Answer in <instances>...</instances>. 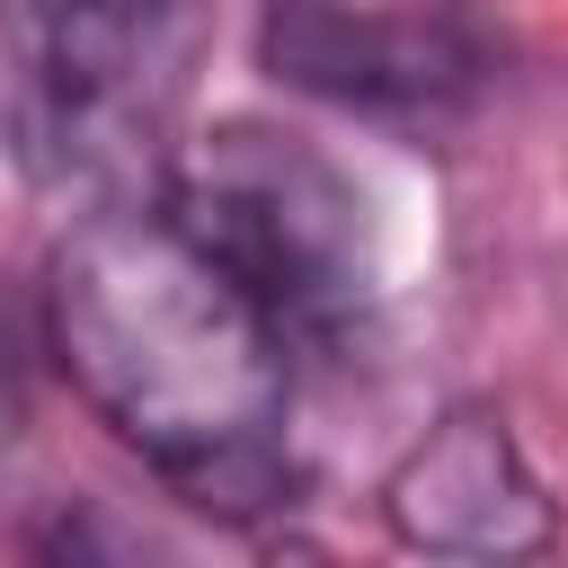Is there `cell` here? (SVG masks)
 I'll return each mask as SVG.
<instances>
[{"label":"cell","mask_w":568,"mask_h":568,"mask_svg":"<svg viewBox=\"0 0 568 568\" xmlns=\"http://www.w3.org/2000/svg\"><path fill=\"white\" fill-rule=\"evenodd\" d=\"M36 311L71 399L178 506L213 524H266L302 497V346L169 195L71 213L44 257Z\"/></svg>","instance_id":"6da1fadb"},{"label":"cell","mask_w":568,"mask_h":568,"mask_svg":"<svg viewBox=\"0 0 568 568\" xmlns=\"http://www.w3.org/2000/svg\"><path fill=\"white\" fill-rule=\"evenodd\" d=\"M213 62V0H0V133L36 195H160Z\"/></svg>","instance_id":"7a4b0ae2"},{"label":"cell","mask_w":568,"mask_h":568,"mask_svg":"<svg viewBox=\"0 0 568 568\" xmlns=\"http://www.w3.org/2000/svg\"><path fill=\"white\" fill-rule=\"evenodd\" d=\"M160 195L266 293V311L293 328L302 355H328L373 320L364 195L320 142L240 115V124L186 133Z\"/></svg>","instance_id":"3957f363"},{"label":"cell","mask_w":568,"mask_h":568,"mask_svg":"<svg viewBox=\"0 0 568 568\" xmlns=\"http://www.w3.org/2000/svg\"><path fill=\"white\" fill-rule=\"evenodd\" d=\"M257 62L355 124L444 133L488 89V27L479 0H266Z\"/></svg>","instance_id":"277c9868"},{"label":"cell","mask_w":568,"mask_h":568,"mask_svg":"<svg viewBox=\"0 0 568 568\" xmlns=\"http://www.w3.org/2000/svg\"><path fill=\"white\" fill-rule=\"evenodd\" d=\"M382 524L426 559H541L559 541V497L488 399H453L382 470Z\"/></svg>","instance_id":"5b68a950"},{"label":"cell","mask_w":568,"mask_h":568,"mask_svg":"<svg viewBox=\"0 0 568 568\" xmlns=\"http://www.w3.org/2000/svg\"><path fill=\"white\" fill-rule=\"evenodd\" d=\"M0 417H9V320H0Z\"/></svg>","instance_id":"8992f818"}]
</instances>
